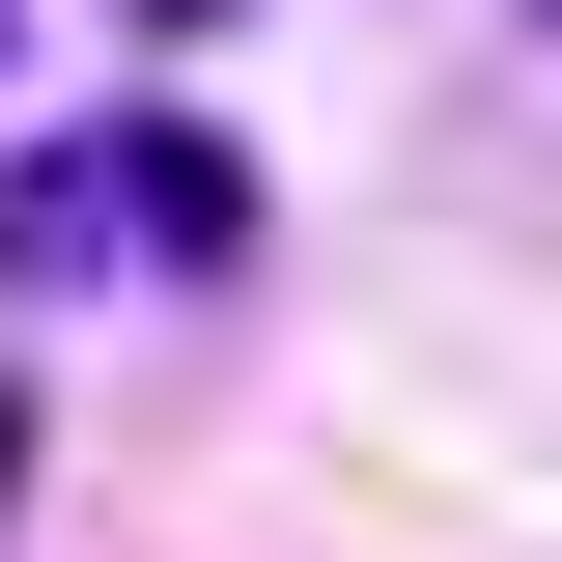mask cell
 Wrapping results in <instances>:
<instances>
[{
  "label": "cell",
  "mask_w": 562,
  "mask_h": 562,
  "mask_svg": "<svg viewBox=\"0 0 562 562\" xmlns=\"http://www.w3.org/2000/svg\"><path fill=\"white\" fill-rule=\"evenodd\" d=\"M225 254H254V169L198 113H85L0 169V281H225Z\"/></svg>",
  "instance_id": "obj_1"
},
{
  "label": "cell",
  "mask_w": 562,
  "mask_h": 562,
  "mask_svg": "<svg viewBox=\"0 0 562 562\" xmlns=\"http://www.w3.org/2000/svg\"><path fill=\"white\" fill-rule=\"evenodd\" d=\"M140 29H254V0H140Z\"/></svg>",
  "instance_id": "obj_2"
},
{
  "label": "cell",
  "mask_w": 562,
  "mask_h": 562,
  "mask_svg": "<svg viewBox=\"0 0 562 562\" xmlns=\"http://www.w3.org/2000/svg\"><path fill=\"white\" fill-rule=\"evenodd\" d=\"M0 57H29V0H0Z\"/></svg>",
  "instance_id": "obj_3"
},
{
  "label": "cell",
  "mask_w": 562,
  "mask_h": 562,
  "mask_svg": "<svg viewBox=\"0 0 562 562\" xmlns=\"http://www.w3.org/2000/svg\"><path fill=\"white\" fill-rule=\"evenodd\" d=\"M535 29H562V0H535Z\"/></svg>",
  "instance_id": "obj_4"
}]
</instances>
